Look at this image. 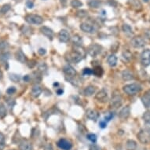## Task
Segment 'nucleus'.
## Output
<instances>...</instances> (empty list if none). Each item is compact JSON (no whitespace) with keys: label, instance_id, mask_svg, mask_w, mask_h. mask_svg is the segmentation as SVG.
<instances>
[{"label":"nucleus","instance_id":"1","mask_svg":"<svg viewBox=\"0 0 150 150\" xmlns=\"http://www.w3.org/2000/svg\"><path fill=\"white\" fill-rule=\"evenodd\" d=\"M137 137L141 144H150V127H145L141 129Z\"/></svg>","mask_w":150,"mask_h":150},{"label":"nucleus","instance_id":"2","mask_svg":"<svg viewBox=\"0 0 150 150\" xmlns=\"http://www.w3.org/2000/svg\"><path fill=\"white\" fill-rule=\"evenodd\" d=\"M124 91L128 95H135L141 91V86L138 83H131L124 86Z\"/></svg>","mask_w":150,"mask_h":150},{"label":"nucleus","instance_id":"3","mask_svg":"<svg viewBox=\"0 0 150 150\" xmlns=\"http://www.w3.org/2000/svg\"><path fill=\"white\" fill-rule=\"evenodd\" d=\"M25 21L31 24H41L43 22V19L39 15L28 14L25 17Z\"/></svg>","mask_w":150,"mask_h":150},{"label":"nucleus","instance_id":"4","mask_svg":"<svg viewBox=\"0 0 150 150\" xmlns=\"http://www.w3.org/2000/svg\"><path fill=\"white\" fill-rule=\"evenodd\" d=\"M141 63L144 67H147L150 65V50L146 49L142 51L141 54Z\"/></svg>","mask_w":150,"mask_h":150},{"label":"nucleus","instance_id":"5","mask_svg":"<svg viewBox=\"0 0 150 150\" xmlns=\"http://www.w3.org/2000/svg\"><path fill=\"white\" fill-rule=\"evenodd\" d=\"M57 145L59 149L62 150H70L72 148V143L69 140L65 139H61L57 142Z\"/></svg>","mask_w":150,"mask_h":150},{"label":"nucleus","instance_id":"6","mask_svg":"<svg viewBox=\"0 0 150 150\" xmlns=\"http://www.w3.org/2000/svg\"><path fill=\"white\" fill-rule=\"evenodd\" d=\"M101 49H102V47H101L100 45L92 44L88 48V53L91 56L94 57L97 56L101 52Z\"/></svg>","mask_w":150,"mask_h":150},{"label":"nucleus","instance_id":"7","mask_svg":"<svg viewBox=\"0 0 150 150\" xmlns=\"http://www.w3.org/2000/svg\"><path fill=\"white\" fill-rule=\"evenodd\" d=\"M131 46L134 48H141L145 45V41L141 37H134L131 39Z\"/></svg>","mask_w":150,"mask_h":150},{"label":"nucleus","instance_id":"8","mask_svg":"<svg viewBox=\"0 0 150 150\" xmlns=\"http://www.w3.org/2000/svg\"><path fill=\"white\" fill-rule=\"evenodd\" d=\"M95 98H96L99 102L105 103V102H106V101H108V94H107V91H106L105 89L101 90L100 91L96 94Z\"/></svg>","mask_w":150,"mask_h":150},{"label":"nucleus","instance_id":"9","mask_svg":"<svg viewBox=\"0 0 150 150\" xmlns=\"http://www.w3.org/2000/svg\"><path fill=\"white\" fill-rule=\"evenodd\" d=\"M19 149L20 150H32L33 146L32 144L28 140L23 139L21 140L20 144H19Z\"/></svg>","mask_w":150,"mask_h":150},{"label":"nucleus","instance_id":"10","mask_svg":"<svg viewBox=\"0 0 150 150\" xmlns=\"http://www.w3.org/2000/svg\"><path fill=\"white\" fill-rule=\"evenodd\" d=\"M69 58L72 61L75 62V63H78L80 62L82 58V54L80 51H78V50H75L74 52H72V53H70L69 55Z\"/></svg>","mask_w":150,"mask_h":150},{"label":"nucleus","instance_id":"11","mask_svg":"<svg viewBox=\"0 0 150 150\" xmlns=\"http://www.w3.org/2000/svg\"><path fill=\"white\" fill-rule=\"evenodd\" d=\"M122 105V97L120 95H114L111 99L110 105L113 108H118L120 107Z\"/></svg>","mask_w":150,"mask_h":150},{"label":"nucleus","instance_id":"12","mask_svg":"<svg viewBox=\"0 0 150 150\" xmlns=\"http://www.w3.org/2000/svg\"><path fill=\"white\" fill-rule=\"evenodd\" d=\"M58 37L61 42H62V43H67L70 39V34L68 33L67 30L62 29L59 32Z\"/></svg>","mask_w":150,"mask_h":150},{"label":"nucleus","instance_id":"13","mask_svg":"<svg viewBox=\"0 0 150 150\" xmlns=\"http://www.w3.org/2000/svg\"><path fill=\"white\" fill-rule=\"evenodd\" d=\"M130 113V109L129 106H126L123 109H121L120 112H119V117L120 118L121 120H126L129 117Z\"/></svg>","mask_w":150,"mask_h":150},{"label":"nucleus","instance_id":"14","mask_svg":"<svg viewBox=\"0 0 150 150\" xmlns=\"http://www.w3.org/2000/svg\"><path fill=\"white\" fill-rule=\"evenodd\" d=\"M40 31H41V32L44 35H46L47 38L50 39V40H52L53 39V30L50 28H48V27H46V26H43L41 28H40Z\"/></svg>","mask_w":150,"mask_h":150},{"label":"nucleus","instance_id":"15","mask_svg":"<svg viewBox=\"0 0 150 150\" xmlns=\"http://www.w3.org/2000/svg\"><path fill=\"white\" fill-rule=\"evenodd\" d=\"M142 103L144 105L145 108H149L150 107V90L147 91L144 94V95L141 98Z\"/></svg>","mask_w":150,"mask_h":150},{"label":"nucleus","instance_id":"16","mask_svg":"<svg viewBox=\"0 0 150 150\" xmlns=\"http://www.w3.org/2000/svg\"><path fill=\"white\" fill-rule=\"evenodd\" d=\"M86 117L89 120H91L93 121H97V120L99 117V114L96 110L94 109H89L86 111Z\"/></svg>","mask_w":150,"mask_h":150},{"label":"nucleus","instance_id":"17","mask_svg":"<svg viewBox=\"0 0 150 150\" xmlns=\"http://www.w3.org/2000/svg\"><path fill=\"white\" fill-rule=\"evenodd\" d=\"M80 29L82 30V32L86 33H94V28L92 26L91 24L88 23H82L80 24Z\"/></svg>","mask_w":150,"mask_h":150},{"label":"nucleus","instance_id":"18","mask_svg":"<svg viewBox=\"0 0 150 150\" xmlns=\"http://www.w3.org/2000/svg\"><path fill=\"white\" fill-rule=\"evenodd\" d=\"M63 71H64V72H65L67 76H68L73 77L76 75V71L74 69V68L72 66H71V65H65V67H64V68H63Z\"/></svg>","mask_w":150,"mask_h":150},{"label":"nucleus","instance_id":"19","mask_svg":"<svg viewBox=\"0 0 150 150\" xmlns=\"http://www.w3.org/2000/svg\"><path fill=\"white\" fill-rule=\"evenodd\" d=\"M42 91H43V89L39 85H35L33 86L32 89V91H31V94L34 97H38L40 94H41Z\"/></svg>","mask_w":150,"mask_h":150},{"label":"nucleus","instance_id":"20","mask_svg":"<svg viewBox=\"0 0 150 150\" xmlns=\"http://www.w3.org/2000/svg\"><path fill=\"white\" fill-rule=\"evenodd\" d=\"M126 149L127 150H136L137 149V143L134 140H128L126 143Z\"/></svg>","mask_w":150,"mask_h":150},{"label":"nucleus","instance_id":"21","mask_svg":"<svg viewBox=\"0 0 150 150\" xmlns=\"http://www.w3.org/2000/svg\"><path fill=\"white\" fill-rule=\"evenodd\" d=\"M16 58H17L18 61H20L21 63H24L27 60L24 53L21 50H18V52L16 53Z\"/></svg>","mask_w":150,"mask_h":150},{"label":"nucleus","instance_id":"22","mask_svg":"<svg viewBox=\"0 0 150 150\" xmlns=\"http://www.w3.org/2000/svg\"><path fill=\"white\" fill-rule=\"evenodd\" d=\"M108 63L111 67H115L117 64V57L115 54H111L108 57Z\"/></svg>","mask_w":150,"mask_h":150},{"label":"nucleus","instance_id":"23","mask_svg":"<svg viewBox=\"0 0 150 150\" xmlns=\"http://www.w3.org/2000/svg\"><path fill=\"white\" fill-rule=\"evenodd\" d=\"M96 91V88L93 86H86L84 90V94L86 96H91L95 93Z\"/></svg>","mask_w":150,"mask_h":150},{"label":"nucleus","instance_id":"24","mask_svg":"<svg viewBox=\"0 0 150 150\" xmlns=\"http://www.w3.org/2000/svg\"><path fill=\"white\" fill-rule=\"evenodd\" d=\"M122 77L124 80L126 81H128V80H131L134 79V76L133 74L130 72V71H124L123 73H122Z\"/></svg>","mask_w":150,"mask_h":150},{"label":"nucleus","instance_id":"25","mask_svg":"<svg viewBox=\"0 0 150 150\" xmlns=\"http://www.w3.org/2000/svg\"><path fill=\"white\" fill-rule=\"evenodd\" d=\"M103 69L100 66H96L94 69L93 70V74H94L96 76L101 77L102 75H103Z\"/></svg>","mask_w":150,"mask_h":150},{"label":"nucleus","instance_id":"26","mask_svg":"<svg viewBox=\"0 0 150 150\" xmlns=\"http://www.w3.org/2000/svg\"><path fill=\"white\" fill-rule=\"evenodd\" d=\"M122 58H123V60H124V61L128 62L131 60V58H132V54H131V53L129 52V51H125V52H124L123 54H122Z\"/></svg>","mask_w":150,"mask_h":150},{"label":"nucleus","instance_id":"27","mask_svg":"<svg viewBox=\"0 0 150 150\" xmlns=\"http://www.w3.org/2000/svg\"><path fill=\"white\" fill-rule=\"evenodd\" d=\"M6 146V138L3 133L0 132V150H3Z\"/></svg>","mask_w":150,"mask_h":150},{"label":"nucleus","instance_id":"28","mask_svg":"<svg viewBox=\"0 0 150 150\" xmlns=\"http://www.w3.org/2000/svg\"><path fill=\"white\" fill-rule=\"evenodd\" d=\"M122 29L124 31V32L125 34H127V35H131V34H133L132 28L128 24H124L123 27H122Z\"/></svg>","mask_w":150,"mask_h":150},{"label":"nucleus","instance_id":"29","mask_svg":"<svg viewBox=\"0 0 150 150\" xmlns=\"http://www.w3.org/2000/svg\"><path fill=\"white\" fill-rule=\"evenodd\" d=\"M130 4L131 5L132 7L135 8V9H141V3L139 2V0H129Z\"/></svg>","mask_w":150,"mask_h":150},{"label":"nucleus","instance_id":"30","mask_svg":"<svg viewBox=\"0 0 150 150\" xmlns=\"http://www.w3.org/2000/svg\"><path fill=\"white\" fill-rule=\"evenodd\" d=\"M6 109L3 104H0V118H4L6 116Z\"/></svg>","mask_w":150,"mask_h":150},{"label":"nucleus","instance_id":"31","mask_svg":"<svg viewBox=\"0 0 150 150\" xmlns=\"http://www.w3.org/2000/svg\"><path fill=\"white\" fill-rule=\"evenodd\" d=\"M71 6L73 8H79V7H81L82 6V3L80 2V0H72Z\"/></svg>","mask_w":150,"mask_h":150},{"label":"nucleus","instance_id":"32","mask_svg":"<svg viewBox=\"0 0 150 150\" xmlns=\"http://www.w3.org/2000/svg\"><path fill=\"white\" fill-rule=\"evenodd\" d=\"M89 6L93 8H98L101 6V2L98 0H92L89 3Z\"/></svg>","mask_w":150,"mask_h":150},{"label":"nucleus","instance_id":"33","mask_svg":"<svg viewBox=\"0 0 150 150\" xmlns=\"http://www.w3.org/2000/svg\"><path fill=\"white\" fill-rule=\"evenodd\" d=\"M142 118H143V120L146 124H150V111H146L145 112Z\"/></svg>","mask_w":150,"mask_h":150},{"label":"nucleus","instance_id":"34","mask_svg":"<svg viewBox=\"0 0 150 150\" xmlns=\"http://www.w3.org/2000/svg\"><path fill=\"white\" fill-rule=\"evenodd\" d=\"M9 79L14 82H18L20 81V79L21 77L19 75H17V74H9Z\"/></svg>","mask_w":150,"mask_h":150},{"label":"nucleus","instance_id":"35","mask_svg":"<svg viewBox=\"0 0 150 150\" xmlns=\"http://www.w3.org/2000/svg\"><path fill=\"white\" fill-rule=\"evenodd\" d=\"M9 47V45H8V43H7L6 41H4V40H0V52L7 49V47Z\"/></svg>","mask_w":150,"mask_h":150},{"label":"nucleus","instance_id":"36","mask_svg":"<svg viewBox=\"0 0 150 150\" xmlns=\"http://www.w3.org/2000/svg\"><path fill=\"white\" fill-rule=\"evenodd\" d=\"M86 138H87L89 141H91L93 143L96 142V141H97V136H96V134H88L86 135Z\"/></svg>","mask_w":150,"mask_h":150},{"label":"nucleus","instance_id":"37","mask_svg":"<svg viewBox=\"0 0 150 150\" xmlns=\"http://www.w3.org/2000/svg\"><path fill=\"white\" fill-rule=\"evenodd\" d=\"M9 9H10V5L9 4H6V5H3L2 6V8L0 9V13H2V14H6L7 12L9 11Z\"/></svg>","mask_w":150,"mask_h":150},{"label":"nucleus","instance_id":"38","mask_svg":"<svg viewBox=\"0 0 150 150\" xmlns=\"http://www.w3.org/2000/svg\"><path fill=\"white\" fill-rule=\"evenodd\" d=\"M82 73L84 76H91L93 74V70L91 69V68H86L83 69V72H82Z\"/></svg>","mask_w":150,"mask_h":150},{"label":"nucleus","instance_id":"39","mask_svg":"<svg viewBox=\"0 0 150 150\" xmlns=\"http://www.w3.org/2000/svg\"><path fill=\"white\" fill-rule=\"evenodd\" d=\"M112 117H113V113H112V112H109V113L106 114L104 120H105L106 122H109V121H110L112 120Z\"/></svg>","mask_w":150,"mask_h":150},{"label":"nucleus","instance_id":"40","mask_svg":"<svg viewBox=\"0 0 150 150\" xmlns=\"http://www.w3.org/2000/svg\"><path fill=\"white\" fill-rule=\"evenodd\" d=\"M99 127H100L101 128H102V129L105 128V127H107V122H106L105 120H101L100 121V123H99Z\"/></svg>","mask_w":150,"mask_h":150},{"label":"nucleus","instance_id":"41","mask_svg":"<svg viewBox=\"0 0 150 150\" xmlns=\"http://www.w3.org/2000/svg\"><path fill=\"white\" fill-rule=\"evenodd\" d=\"M15 92H16V88L14 86H11V87L7 89V91H6V93L8 94H14Z\"/></svg>","mask_w":150,"mask_h":150},{"label":"nucleus","instance_id":"42","mask_svg":"<svg viewBox=\"0 0 150 150\" xmlns=\"http://www.w3.org/2000/svg\"><path fill=\"white\" fill-rule=\"evenodd\" d=\"M46 53H47V51H46V50H45V49H43V48H39V49L38 53L39 54V55L43 56V55L46 54Z\"/></svg>","mask_w":150,"mask_h":150},{"label":"nucleus","instance_id":"43","mask_svg":"<svg viewBox=\"0 0 150 150\" xmlns=\"http://www.w3.org/2000/svg\"><path fill=\"white\" fill-rule=\"evenodd\" d=\"M26 6L28 8V9H32L33 6H34V3L31 1H28L26 3Z\"/></svg>","mask_w":150,"mask_h":150},{"label":"nucleus","instance_id":"44","mask_svg":"<svg viewBox=\"0 0 150 150\" xmlns=\"http://www.w3.org/2000/svg\"><path fill=\"white\" fill-rule=\"evenodd\" d=\"M89 150H101L100 148L97 146L96 145H91L90 148H89Z\"/></svg>","mask_w":150,"mask_h":150},{"label":"nucleus","instance_id":"45","mask_svg":"<svg viewBox=\"0 0 150 150\" xmlns=\"http://www.w3.org/2000/svg\"><path fill=\"white\" fill-rule=\"evenodd\" d=\"M39 69L41 71L46 70V69H47V65L43 63V64H41V65H39Z\"/></svg>","mask_w":150,"mask_h":150},{"label":"nucleus","instance_id":"46","mask_svg":"<svg viewBox=\"0 0 150 150\" xmlns=\"http://www.w3.org/2000/svg\"><path fill=\"white\" fill-rule=\"evenodd\" d=\"M30 80V76H28V75H27V76H25L24 77V80L25 81V82H28Z\"/></svg>","mask_w":150,"mask_h":150},{"label":"nucleus","instance_id":"47","mask_svg":"<svg viewBox=\"0 0 150 150\" xmlns=\"http://www.w3.org/2000/svg\"><path fill=\"white\" fill-rule=\"evenodd\" d=\"M57 94H58V95H61V94H63V90H62V89L57 90Z\"/></svg>","mask_w":150,"mask_h":150},{"label":"nucleus","instance_id":"48","mask_svg":"<svg viewBox=\"0 0 150 150\" xmlns=\"http://www.w3.org/2000/svg\"><path fill=\"white\" fill-rule=\"evenodd\" d=\"M2 78H3V72H2L1 70H0V80H1Z\"/></svg>","mask_w":150,"mask_h":150},{"label":"nucleus","instance_id":"49","mask_svg":"<svg viewBox=\"0 0 150 150\" xmlns=\"http://www.w3.org/2000/svg\"><path fill=\"white\" fill-rule=\"evenodd\" d=\"M0 98H1V92H0Z\"/></svg>","mask_w":150,"mask_h":150},{"label":"nucleus","instance_id":"50","mask_svg":"<svg viewBox=\"0 0 150 150\" xmlns=\"http://www.w3.org/2000/svg\"><path fill=\"white\" fill-rule=\"evenodd\" d=\"M12 150H14V149H12Z\"/></svg>","mask_w":150,"mask_h":150}]
</instances>
